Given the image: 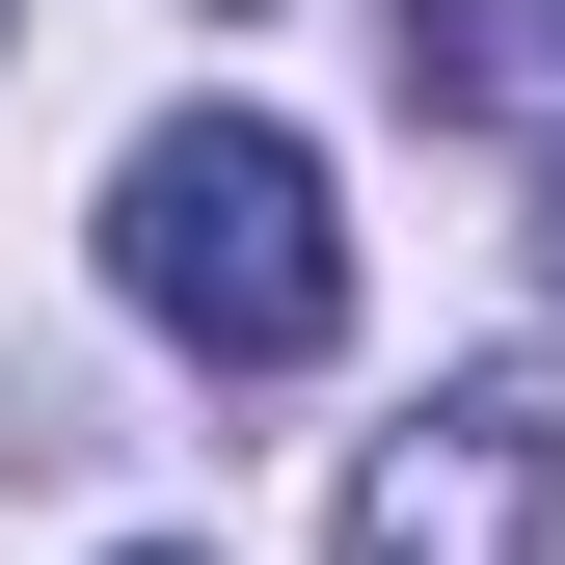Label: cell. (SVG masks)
Here are the masks:
<instances>
[{"label": "cell", "instance_id": "obj_2", "mask_svg": "<svg viewBox=\"0 0 565 565\" xmlns=\"http://www.w3.org/2000/svg\"><path fill=\"white\" fill-rule=\"evenodd\" d=\"M350 565H565V350H458L350 458Z\"/></svg>", "mask_w": 565, "mask_h": 565}, {"label": "cell", "instance_id": "obj_4", "mask_svg": "<svg viewBox=\"0 0 565 565\" xmlns=\"http://www.w3.org/2000/svg\"><path fill=\"white\" fill-rule=\"evenodd\" d=\"M108 565H189V539H108Z\"/></svg>", "mask_w": 565, "mask_h": 565}, {"label": "cell", "instance_id": "obj_1", "mask_svg": "<svg viewBox=\"0 0 565 565\" xmlns=\"http://www.w3.org/2000/svg\"><path fill=\"white\" fill-rule=\"evenodd\" d=\"M108 297L216 377H323L350 350V216H323V135L297 108H162L108 162Z\"/></svg>", "mask_w": 565, "mask_h": 565}, {"label": "cell", "instance_id": "obj_3", "mask_svg": "<svg viewBox=\"0 0 565 565\" xmlns=\"http://www.w3.org/2000/svg\"><path fill=\"white\" fill-rule=\"evenodd\" d=\"M512 162H539V243H565V54H539V108H512Z\"/></svg>", "mask_w": 565, "mask_h": 565}]
</instances>
